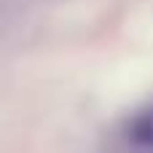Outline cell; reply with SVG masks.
<instances>
[{"label":"cell","instance_id":"1","mask_svg":"<svg viewBox=\"0 0 153 153\" xmlns=\"http://www.w3.org/2000/svg\"><path fill=\"white\" fill-rule=\"evenodd\" d=\"M129 137L137 143V145H148L153 148V108L134 116V121L129 124Z\"/></svg>","mask_w":153,"mask_h":153}]
</instances>
